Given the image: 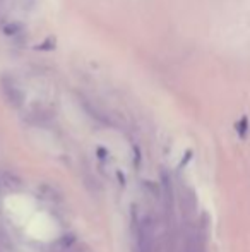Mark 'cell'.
Wrapping results in <instances>:
<instances>
[{
  "label": "cell",
  "instance_id": "6da1fadb",
  "mask_svg": "<svg viewBox=\"0 0 250 252\" xmlns=\"http://www.w3.org/2000/svg\"><path fill=\"white\" fill-rule=\"evenodd\" d=\"M134 232V252H156V233H154V221L149 213L134 211L132 220Z\"/></svg>",
  "mask_w": 250,
  "mask_h": 252
},
{
  "label": "cell",
  "instance_id": "7a4b0ae2",
  "mask_svg": "<svg viewBox=\"0 0 250 252\" xmlns=\"http://www.w3.org/2000/svg\"><path fill=\"white\" fill-rule=\"evenodd\" d=\"M184 252H204V244L199 235H190L185 242Z\"/></svg>",
  "mask_w": 250,
  "mask_h": 252
},
{
  "label": "cell",
  "instance_id": "3957f363",
  "mask_svg": "<svg viewBox=\"0 0 250 252\" xmlns=\"http://www.w3.org/2000/svg\"><path fill=\"white\" fill-rule=\"evenodd\" d=\"M245 132H247V119H242V122H240V134H242V136H245Z\"/></svg>",
  "mask_w": 250,
  "mask_h": 252
}]
</instances>
